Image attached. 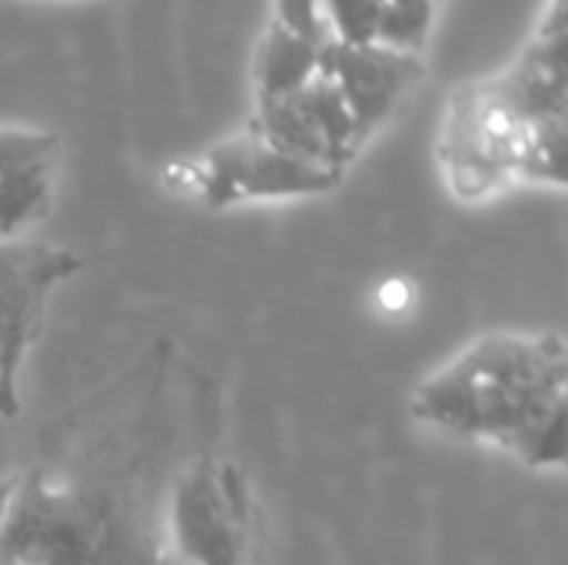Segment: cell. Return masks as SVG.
Here are the masks:
<instances>
[{"label": "cell", "instance_id": "15", "mask_svg": "<svg viewBox=\"0 0 568 565\" xmlns=\"http://www.w3.org/2000/svg\"><path fill=\"white\" fill-rule=\"evenodd\" d=\"M273 20H280L283 27H290L293 33L306 37L316 47H326L329 43V30H326L320 0H276Z\"/></svg>", "mask_w": 568, "mask_h": 565}, {"label": "cell", "instance_id": "9", "mask_svg": "<svg viewBox=\"0 0 568 565\" xmlns=\"http://www.w3.org/2000/svg\"><path fill=\"white\" fill-rule=\"evenodd\" d=\"M536 127L568 130L566 0H552L516 63L503 73Z\"/></svg>", "mask_w": 568, "mask_h": 565}, {"label": "cell", "instance_id": "3", "mask_svg": "<svg viewBox=\"0 0 568 565\" xmlns=\"http://www.w3.org/2000/svg\"><path fill=\"white\" fill-rule=\"evenodd\" d=\"M568 130L536 127L499 77L456 87L436 137V163L459 203H486L519 183L566 186Z\"/></svg>", "mask_w": 568, "mask_h": 565}, {"label": "cell", "instance_id": "11", "mask_svg": "<svg viewBox=\"0 0 568 565\" xmlns=\"http://www.w3.org/2000/svg\"><path fill=\"white\" fill-rule=\"evenodd\" d=\"M53 163L0 173V243L20 240L33 223L50 213Z\"/></svg>", "mask_w": 568, "mask_h": 565}, {"label": "cell", "instance_id": "7", "mask_svg": "<svg viewBox=\"0 0 568 565\" xmlns=\"http://www.w3.org/2000/svg\"><path fill=\"white\" fill-rule=\"evenodd\" d=\"M250 130H256L283 153L323 170H336L343 176L363 150L349 107L323 70L290 97L253 107Z\"/></svg>", "mask_w": 568, "mask_h": 565}, {"label": "cell", "instance_id": "6", "mask_svg": "<svg viewBox=\"0 0 568 565\" xmlns=\"http://www.w3.org/2000/svg\"><path fill=\"white\" fill-rule=\"evenodd\" d=\"M83 260L57 243H0V416L20 413V370L40 333L47 303Z\"/></svg>", "mask_w": 568, "mask_h": 565}, {"label": "cell", "instance_id": "12", "mask_svg": "<svg viewBox=\"0 0 568 565\" xmlns=\"http://www.w3.org/2000/svg\"><path fill=\"white\" fill-rule=\"evenodd\" d=\"M439 3L443 0H383L376 43L423 57L429 33H433V23H436Z\"/></svg>", "mask_w": 568, "mask_h": 565}, {"label": "cell", "instance_id": "4", "mask_svg": "<svg viewBox=\"0 0 568 565\" xmlns=\"http://www.w3.org/2000/svg\"><path fill=\"white\" fill-rule=\"evenodd\" d=\"M260 513L246 473L213 453L196 450L176 473L156 565H256Z\"/></svg>", "mask_w": 568, "mask_h": 565}, {"label": "cell", "instance_id": "10", "mask_svg": "<svg viewBox=\"0 0 568 565\" xmlns=\"http://www.w3.org/2000/svg\"><path fill=\"white\" fill-rule=\"evenodd\" d=\"M320 60H323V47L293 33L280 20H270L266 33L260 40L256 70H253L256 107L273 103L280 97H290L293 90L310 83L320 73Z\"/></svg>", "mask_w": 568, "mask_h": 565}, {"label": "cell", "instance_id": "13", "mask_svg": "<svg viewBox=\"0 0 568 565\" xmlns=\"http://www.w3.org/2000/svg\"><path fill=\"white\" fill-rule=\"evenodd\" d=\"M329 40L373 43L383 17V0H320Z\"/></svg>", "mask_w": 568, "mask_h": 565}, {"label": "cell", "instance_id": "5", "mask_svg": "<svg viewBox=\"0 0 568 565\" xmlns=\"http://www.w3.org/2000/svg\"><path fill=\"white\" fill-rule=\"evenodd\" d=\"M163 176L166 186L200 200L210 210L323 196L343 183V173L290 157L250 127L220 140L196 160L170 163Z\"/></svg>", "mask_w": 568, "mask_h": 565}, {"label": "cell", "instance_id": "14", "mask_svg": "<svg viewBox=\"0 0 568 565\" xmlns=\"http://www.w3.org/2000/svg\"><path fill=\"white\" fill-rule=\"evenodd\" d=\"M60 150L57 133L47 130H23V127H0V173L53 163Z\"/></svg>", "mask_w": 568, "mask_h": 565}, {"label": "cell", "instance_id": "8", "mask_svg": "<svg viewBox=\"0 0 568 565\" xmlns=\"http://www.w3.org/2000/svg\"><path fill=\"white\" fill-rule=\"evenodd\" d=\"M320 70L336 83L349 117L356 123V137L366 147L413 97L423 80V57L393 50L386 43H336L323 47Z\"/></svg>", "mask_w": 568, "mask_h": 565}, {"label": "cell", "instance_id": "2", "mask_svg": "<svg viewBox=\"0 0 568 565\" xmlns=\"http://www.w3.org/2000/svg\"><path fill=\"white\" fill-rule=\"evenodd\" d=\"M409 416L459 443L499 450L529 470L568 456V350L556 330H493L436 366Z\"/></svg>", "mask_w": 568, "mask_h": 565}, {"label": "cell", "instance_id": "16", "mask_svg": "<svg viewBox=\"0 0 568 565\" xmlns=\"http://www.w3.org/2000/svg\"><path fill=\"white\" fill-rule=\"evenodd\" d=\"M13 490H17V476H3V480H0V526H3L7 506H10V500H13Z\"/></svg>", "mask_w": 568, "mask_h": 565}, {"label": "cell", "instance_id": "1", "mask_svg": "<svg viewBox=\"0 0 568 565\" xmlns=\"http://www.w3.org/2000/svg\"><path fill=\"white\" fill-rule=\"evenodd\" d=\"M190 430L196 383L156 350L50 426L17 476L0 565H156L170 486L206 446Z\"/></svg>", "mask_w": 568, "mask_h": 565}]
</instances>
